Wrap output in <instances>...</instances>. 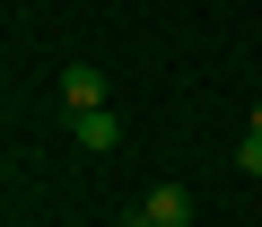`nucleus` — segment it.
I'll use <instances>...</instances> for the list:
<instances>
[{
    "label": "nucleus",
    "instance_id": "20e7f679",
    "mask_svg": "<svg viewBox=\"0 0 262 227\" xmlns=\"http://www.w3.org/2000/svg\"><path fill=\"white\" fill-rule=\"evenodd\" d=\"M236 166H245V175H262V131H245V140H236Z\"/></svg>",
    "mask_w": 262,
    "mask_h": 227
},
{
    "label": "nucleus",
    "instance_id": "f257e3e1",
    "mask_svg": "<svg viewBox=\"0 0 262 227\" xmlns=\"http://www.w3.org/2000/svg\"><path fill=\"white\" fill-rule=\"evenodd\" d=\"M61 105H70V114H96V105H105V70H96V61H70V70H61Z\"/></svg>",
    "mask_w": 262,
    "mask_h": 227
},
{
    "label": "nucleus",
    "instance_id": "39448f33",
    "mask_svg": "<svg viewBox=\"0 0 262 227\" xmlns=\"http://www.w3.org/2000/svg\"><path fill=\"white\" fill-rule=\"evenodd\" d=\"M245 131H262V105H253V114H245Z\"/></svg>",
    "mask_w": 262,
    "mask_h": 227
},
{
    "label": "nucleus",
    "instance_id": "7ed1b4c3",
    "mask_svg": "<svg viewBox=\"0 0 262 227\" xmlns=\"http://www.w3.org/2000/svg\"><path fill=\"white\" fill-rule=\"evenodd\" d=\"M70 131H79V149H96V157H114V149H122V123H114L105 105H96V114H70Z\"/></svg>",
    "mask_w": 262,
    "mask_h": 227
},
{
    "label": "nucleus",
    "instance_id": "f03ea898",
    "mask_svg": "<svg viewBox=\"0 0 262 227\" xmlns=\"http://www.w3.org/2000/svg\"><path fill=\"white\" fill-rule=\"evenodd\" d=\"M140 218H149V227H192V192H184V184H158V192L140 201Z\"/></svg>",
    "mask_w": 262,
    "mask_h": 227
},
{
    "label": "nucleus",
    "instance_id": "423d86ee",
    "mask_svg": "<svg viewBox=\"0 0 262 227\" xmlns=\"http://www.w3.org/2000/svg\"><path fill=\"white\" fill-rule=\"evenodd\" d=\"M114 227H149V218H114Z\"/></svg>",
    "mask_w": 262,
    "mask_h": 227
}]
</instances>
